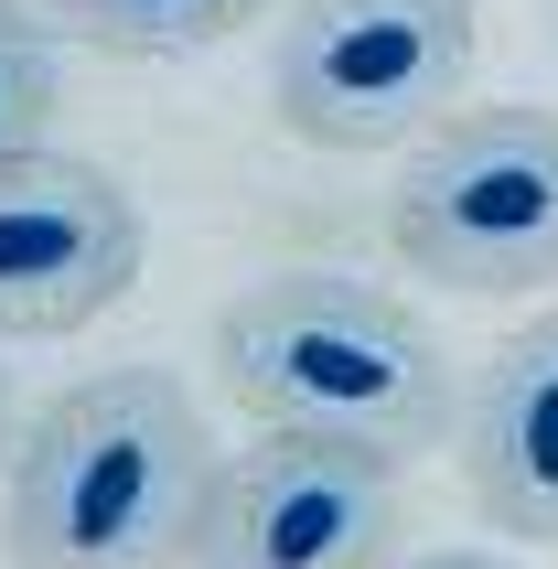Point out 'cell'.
Returning <instances> with one entry per match:
<instances>
[{"instance_id":"6da1fadb","label":"cell","mask_w":558,"mask_h":569,"mask_svg":"<svg viewBox=\"0 0 558 569\" xmlns=\"http://www.w3.org/2000/svg\"><path fill=\"white\" fill-rule=\"evenodd\" d=\"M216 462L205 409L161 366L54 387L11 441V569H183Z\"/></svg>"},{"instance_id":"7a4b0ae2","label":"cell","mask_w":558,"mask_h":569,"mask_svg":"<svg viewBox=\"0 0 558 569\" xmlns=\"http://www.w3.org/2000/svg\"><path fill=\"white\" fill-rule=\"evenodd\" d=\"M216 377L258 430L366 451V462H419L451 441V355L398 290L333 280V269H279L248 280L216 312Z\"/></svg>"},{"instance_id":"3957f363","label":"cell","mask_w":558,"mask_h":569,"mask_svg":"<svg viewBox=\"0 0 558 569\" xmlns=\"http://www.w3.org/2000/svg\"><path fill=\"white\" fill-rule=\"evenodd\" d=\"M387 248L430 290H558V108H451L387 183Z\"/></svg>"},{"instance_id":"277c9868","label":"cell","mask_w":558,"mask_h":569,"mask_svg":"<svg viewBox=\"0 0 558 569\" xmlns=\"http://www.w3.org/2000/svg\"><path fill=\"white\" fill-rule=\"evenodd\" d=\"M472 0H290L269 43V108L311 151H408L472 87Z\"/></svg>"},{"instance_id":"5b68a950","label":"cell","mask_w":558,"mask_h":569,"mask_svg":"<svg viewBox=\"0 0 558 569\" xmlns=\"http://www.w3.org/2000/svg\"><path fill=\"white\" fill-rule=\"evenodd\" d=\"M398 527H408L398 462L301 441V430H258L248 451L216 462L183 569H387Z\"/></svg>"},{"instance_id":"8992f818","label":"cell","mask_w":558,"mask_h":569,"mask_svg":"<svg viewBox=\"0 0 558 569\" xmlns=\"http://www.w3.org/2000/svg\"><path fill=\"white\" fill-rule=\"evenodd\" d=\"M140 193L108 161L11 151L0 161V333H87L140 280Z\"/></svg>"},{"instance_id":"52a82bcc","label":"cell","mask_w":558,"mask_h":569,"mask_svg":"<svg viewBox=\"0 0 558 569\" xmlns=\"http://www.w3.org/2000/svg\"><path fill=\"white\" fill-rule=\"evenodd\" d=\"M451 462L495 538L558 548V312L484 355V377L451 409Z\"/></svg>"},{"instance_id":"ba28073f","label":"cell","mask_w":558,"mask_h":569,"mask_svg":"<svg viewBox=\"0 0 558 569\" xmlns=\"http://www.w3.org/2000/svg\"><path fill=\"white\" fill-rule=\"evenodd\" d=\"M64 43L87 54H129V64H172V54H205L226 32H248L269 0H32Z\"/></svg>"},{"instance_id":"9c48e42d","label":"cell","mask_w":558,"mask_h":569,"mask_svg":"<svg viewBox=\"0 0 558 569\" xmlns=\"http://www.w3.org/2000/svg\"><path fill=\"white\" fill-rule=\"evenodd\" d=\"M64 119V32L32 0H0V161L43 151Z\"/></svg>"},{"instance_id":"30bf717a","label":"cell","mask_w":558,"mask_h":569,"mask_svg":"<svg viewBox=\"0 0 558 569\" xmlns=\"http://www.w3.org/2000/svg\"><path fill=\"white\" fill-rule=\"evenodd\" d=\"M387 569H516V559H484V548H419V559H387Z\"/></svg>"},{"instance_id":"8fae6325","label":"cell","mask_w":558,"mask_h":569,"mask_svg":"<svg viewBox=\"0 0 558 569\" xmlns=\"http://www.w3.org/2000/svg\"><path fill=\"white\" fill-rule=\"evenodd\" d=\"M0 441H11V377H0Z\"/></svg>"}]
</instances>
